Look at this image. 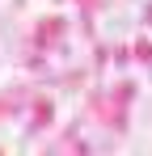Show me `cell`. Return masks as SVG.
<instances>
[]
</instances>
